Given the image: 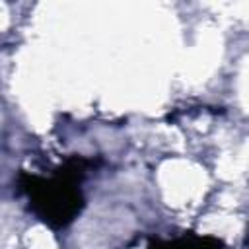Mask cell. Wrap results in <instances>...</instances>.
<instances>
[{
  "label": "cell",
  "instance_id": "obj_2",
  "mask_svg": "<svg viewBox=\"0 0 249 249\" xmlns=\"http://www.w3.org/2000/svg\"><path fill=\"white\" fill-rule=\"evenodd\" d=\"M150 249H222V241L214 237L185 235L173 241H152Z\"/></svg>",
  "mask_w": 249,
  "mask_h": 249
},
{
  "label": "cell",
  "instance_id": "obj_1",
  "mask_svg": "<svg viewBox=\"0 0 249 249\" xmlns=\"http://www.w3.org/2000/svg\"><path fill=\"white\" fill-rule=\"evenodd\" d=\"M86 160L72 158L49 179L21 173L19 189L27 195L29 208L53 228L70 224L84 204L80 181L86 173Z\"/></svg>",
  "mask_w": 249,
  "mask_h": 249
}]
</instances>
